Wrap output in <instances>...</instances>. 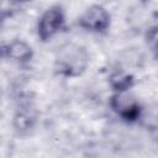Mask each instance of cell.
Masks as SVG:
<instances>
[{"label": "cell", "mask_w": 158, "mask_h": 158, "mask_svg": "<svg viewBox=\"0 0 158 158\" xmlns=\"http://www.w3.org/2000/svg\"><path fill=\"white\" fill-rule=\"evenodd\" d=\"M89 63L90 53L86 47L77 42H65L54 54L53 72L65 79L79 78L86 72Z\"/></svg>", "instance_id": "6da1fadb"}, {"label": "cell", "mask_w": 158, "mask_h": 158, "mask_svg": "<svg viewBox=\"0 0 158 158\" xmlns=\"http://www.w3.org/2000/svg\"><path fill=\"white\" fill-rule=\"evenodd\" d=\"M67 28V16L65 10L60 4H54L48 6L42 11L37 20L36 33L37 38L42 43H47L56 36L65 31Z\"/></svg>", "instance_id": "7a4b0ae2"}, {"label": "cell", "mask_w": 158, "mask_h": 158, "mask_svg": "<svg viewBox=\"0 0 158 158\" xmlns=\"http://www.w3.org/2000/svg\"><path fill=\"white\" fill-rule=\"evenodd\" d=\"M109 107L111 111L126 123H139L144 106L131 93H111L109 98Z\"/></svg>", "instance_id": "3957f363"}, {"label": "cell", "mask_w": 158, "mask_h": 158, "mask_svg": "<svg viewBox=\"0 0 158 158\" xmlns=\"http://www.w3.org/2000/svg\"><path fill=\"white\" fill-rule=\"evenodd\" d=\"M111 14L101 4H91L77 17V26L88 33L105 35L111 27Z\"/></svg>", "instance_id": "277c9868"}, {"label": "cell", "mask_w": 158, "mask_h": 158, "mask_svg": "<svg viewBox=\"0 0 158 158\" xmlns=\"http://www.w3.org/2000/svg\"><path fill=\"white\" fill-rule=\"evenodd\" d=\"M38 122V111L35 104L30 100H21L16 106L15 112L12 115V128L19 136H28L31 135Z\"/></svg>", "instance_id": "5b68a950"}, {"label": "cell", "mask_w": 158, "mask_h": 158, "mask_svg": "<svg viewBox=\"0 0 158 158\" xmlns=\"http://www.w3.org/2000/svg\"><path fill=\"white\" fill-rule=\"evenodd\" d=\"M1 57L15 64L26 65L32 62L35 57V51L27 41L22 38H15L6 43H2Z\"/></svg>", "instance_id": "8992f818"}, {"label": "cell", "mask_w": 158, "mask_h": 158, "mask_svg": "<svg viewBox=\"0 0 158 158\" xmlns=\"http://www.w3.org/2000/svg\"><path fill=\"white\" fill-rule=\"evenodd\" d=\"M107 84L112 93H126L136 85V78L127 69L116 67L107 74Z\"/></svg>", "instance_id": "52a82bcc"}, {"label": "cell", "mask_w": 158, "mask_h": 158, "mask_svg": "<svg viewBox=\"0 0 158 158\" xmlns=\"http://www.w3.org/2000/svg\"><path fill=\"white\" fill-rule=\"evenodd\" d=\"M143 41L151 56L158 60V23H153L144 30Z\"/></svg>", "instance_id": "ba28073f"}, {"label": "cell", "mask_w": 158, "mask_h": 158, "mask_svg": "<svg viewBox=\"0 0 158 158\" xmlns=\"http://www.w3.org/2000/svg\"><path fill=\"white\" fill-rule=\"evenodd\" d=\"M5 4L9 6V9L5 7V6H2V10H1V17H2V20L14 16L21 9V4L20 2H5Z\"/></svg>", "instance_id": "9c48e42d"}]
</instances>
